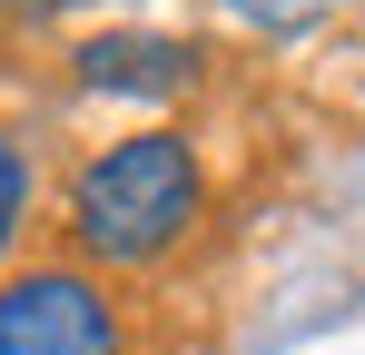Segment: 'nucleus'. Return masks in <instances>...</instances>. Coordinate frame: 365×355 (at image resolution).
<instances>
[{"mask_svg": "<svg viewBox=\"0 0 365 355\" xmlns=\"http://www.w3.org/2000/svg\"><path fill=\"white\" fill-rule=\"evenodd\" d=\"M0 355H128V306L79 257H30L0 277Z\"/></svg>", "mask_w": 365, "mask_h": 355, "instance_id": "obj_2", "label": "nucleus"}, {"mask_svg": "<svg viewBox=\"0 0 365 355\" xmlns=\"http://www.w3.org/2000/svg\"><path fill=\"white\" fill-rule=\"evenodd\" d=\"M257 40H297V30H316V20H336L346 0H227Z\"/></svg>", "mask_w": 365, "mask_h": 355, "instance_id": "obj_5", "label": "nucleus"}, {"mask_svg": "<svg viewBox=\"0 0 365 355\" xmlns=\"http://www.w3.org/2000/svg\"><path fill=\"white\" fill-rule=\"evenodd\" d=\"M69 79L99 89V99H178V89H197V40H178V30H89L69 50Z\"/></svg>", "mask_w": 365, "mask_h": 355, "instance_id": "obj_3", "label": "nucleus"}, {"mask_svg": "<svg viewBox=\"0 0 365 355\" xmlns=\"http://www.w3.org/2000/svg\"><path fill=\"white\" fill-rule=\"evenodd\" d=\"M0 10H20V20H40V10H69V0H0Z\"/></svg>", "mask_w": 365, "mask_h": 355, "instance_id": "obj_6", "label": "nucleus"}, {"mask_svg": "<svg viewBox=\"0 0 365 355\" xmlns=\"http://www.w3.org/2000/svg\"><path fill=\"white\" fill-rule=\"evenodd\" d=\"M30 207H40V148L0 118V277H10V257L30 237Z\"/></svg>", "mask_w": 365, "mask_h": 355, "instance_id": "obj_4", "label": "nucleus"}, {"mask_svg": "<svg viewBox=\"0 0 365 355\" xmlns=\"http://www.w3.org/2000/svg\"><path fill=\"white\" fill-rule=\"evenodd\" d=\"M197 217H207V158L187 128H128L60 178V257H79L109 287L168 267L197 237Z\"/></svg>", "mask_w": 365, "mask_h": 355, "instance_id": "obj_1", "label": "nucleus"}]
</instances>
